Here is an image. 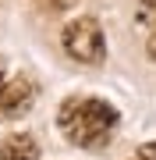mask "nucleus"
Segmentation results:
<instances>
[{"label": "nucleus", "instance_id": "nucleus-4", "mask_svg": "<svg viewBox=\"0 0 156 160\" xmlns=\"http://www.w3.org/2000/svg\"><path fill=\"white\" fill-rule=\"evenodd\" d=\"M35 157H39V146L25 132H18V135L0 142V160H35Z\"/></svg>", "mask_w": 156, "mask_h": 160}, {"label": "nucleus", "instance_id": "nucleus-1", "mask_svg": "<svg viewBox=\"0 0 156 160\" xmlns=\"http://www.w3.org/2000/svg\"><path fill=\"white\" fill-rule=\"evenodd\" d=\"M60 132L82 149H103L117 128V110L96 96H71L57 110Z\"/></svg>", "mask_w": 156, "mask_h": 160}, {"label": "nucleus", "instance_id": "nucleus-2", "mask_svg": "<svg viewBox=\"0 0 156 160\" xmlns=\"http://www.w3.org/2000/svg\"><path fill=\"white\" fill-rule=\"evenodd\" d=\"M64 50L71 53L78 64H99L106 57V39L96 18H75L64 29Z\"/></svg>", "mask_w": 156, "mask_h": 160}, {"label": "nucleus", "instance_id": "nucleus-7", "mask_svg": "<svg viewBox=\"0 0 156 160\" xmlns=\"http://www.w3.org/2000/svg\"><path fill=\"white\" fill-rule=\"evenodd\" d=\"M149 57L156 61V32H153V39H149Z\"/></svg>", "mask_w": 156, "mask_h": 160}, {"label": "nucleus", "instance_id": "nucleus-5", "mask_svg": "<svg viewBox=\"0 0 156 160\" xmlns=\"http://www.w3.org/2000/svg\"><path fill=\"white\" fill-rule=\"evenodd\" d=\"M139 22L149 25V29H156V0H142L139 4Z\"/></svg>", "mask_w": 156, "mask_h": 160}, {"label": "nucleus", "instance_id": "nucleus-8", "mask_svg": "<svg viewBox=\"0 0 156 160\" xmlns=\"http://www.w3.org/2000/svg\"><path fill=\"white\" fill-rule=\"evenodd\" d=\"M4 82H7V78H4V64H0V86H4Z\"/></svg>", "mask_w": 156, "mask_h": 160}, {"label": "nucleus", "instance_id": "nucleus-3", "mask_svg": "<svg viewBox=\"0 0 156 160\" xmlns=\"http://www.w3.org/2000/svg\"><path fill=\"white\" fill-rule=\"evenodd\" d=\"M35 103V82L18 75V78L0 86V121H18L32 110Z\"/></svg>", "mask_w": 156, "mask_h": 160}, {"label": "nucleus", "instance_id": "nucleus-6", "mask_svg": "<svg viewBox=\"0 0 156 160\" xmlns=\"http://www.w3.org/2000/svg\"><path fill=\"white\" fill-rule=\"evenodd\" d=\"M139 157H142V160H156V142H145V146L139 149Z\"/></svg>", "mask_w": 156, "mask_h": 160}]
</instances>
